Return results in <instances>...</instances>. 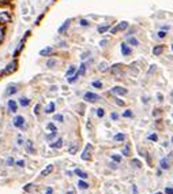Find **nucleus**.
I'll list each match as a JSON object with an SVG mask.
<instances>
[{"label": "nucleus", "instance_id": "1", "mask_svg": "<svg viewBox=\"0 0 173 194\" xmlns=\"http://www.w3.org/2000/svg\"><path fill=\"white\" fill-rule=\"evenodd\" d=\"M128 26H130V23H128V22H125V21H123V22H120L117 26L112 27V29H110V33H112V34H116V33L123 32V30L128 29Z\"/></svg>", "mask_w": 173, "mask_h": 194}, {"label": "nucleus", "instance_id": "2", "mask_svg": "<svg viewBox=\"0 0 173 194\" xmlns=\"http://www.w3.org/2000/svg\"><path fill=\"white\" fill-rule=\"evenodd\" d=\"M99 98H101V97H99L98 94L93 93V92H87V93H85V96H83V100L89 101V103H96V101H98Z\"/></svg>", "mask_w": 173, "mask_h": 194}, {"label": "nucleus", "instance_id": "3", "mask_svg": "<svg viewBox=\"0 0 173 194\" xmlns=\"http://www.w3.org/2000/svg\"><path fill=\"white\" fill-rule=\"evenodd\" d=\"M11 21V14L8 11H3L0 13V25H6Z\"/></svg>", "mask_w": 173, "mask_h": 194}, {"label": "nucleus", "instance_id": "4", "mask_svg": "<svg viewBox=\"0 0 173 194\" xmlns=\"http://www.w3.org/2000/svg\"><path fill=\"white\" fill-rule=\"evenodd\" d=\"M110 71H112L113 75H121L123 74V64H120V63H117V64H113L112 67H110Z\"/></svg>", "mask_w": 173, "mask_h": 194}, {"label": "nucleus", "instance_id": "5", "mask_svg": "<svg viewBox=\"0 0 173 194\" xmlns=\"http://www.w3.org/2000/svg\"><path fill=\"white\" fill-rule=\"evenodd\" d=\"M91 149H93V146H91V144H87L86 146H85V150L83 153H82V160H90V152H91Z\"/></svg>", "mask_w": 173, "mask_h": 194}, {"label": "nucleus", "instance_id": "6", "mask_svg": "<svg viewBox=\"0 0 173 194\" xmlns=\"http://www.w3.org/2000/svg\"><path fill=\"white\" fill-rule=\"evenodd\" d=\"M112 93L116 94V96H125L128 92H127V89H124L121 86H115V87H112Z\"/></svg>", "mask_w": 173, "mask_h": 194}, {"label": "nucleus", "instance_id": "7", "mask_svg": "<svg viewBox=\"0 0 173 194\" xmlns=\"http://www.w3.org/2000/svg\"><path fill=\"white\" fill-rule=\"evenodd\" d=\"M120 48H121V53H123V56H130V55L132 53L131 48H130V45L127 44V42H123L121 45H120Z\"/></svg>", "mask_w": 173, "mask_h": 194}, {"label": "nucleus", "instance_id": "8", "mask_svg": "<svg viewBox=\"0 0 173 194\" xmlns=\"http://www.w3.org/2000/svg\"><path fill=\"white\" fill-rule=\"evenodd\" d=\"M14 126L18 127V129H23V126H25V118L16 116L15 119H14Z\"/></svg>", "mask_w": 173, "mask_h": 194}, {"label": "nucleus", "instance_id": "9", "mask_svg": "<svg viewBox=\"0 0 173 194\" xmlns=\"http://www.w3.org/2000/svg\"><path fill=\"white\" fill-rule=\"evenodd\" d=\"M15 67H16V61H11L10 64H8V66H7V67L3 70V73H1V74H4V75H6V74H11V73H13L14 70H15ZM1 74H0V75H1Z\"/></svg>", "mask_w": 173, "mask_h": 194}, {"label": "nucleus", "instance_id": "10", "mask_svg": "<svg viewBox=\"0 0 173 194\" xmlns=\"http://www.w3.org/2000/svg\"><path fill=\"white\" fill-rule=\"evenodd\" d=\"M7 105H8V110H10L11 112H16V110H18V104H16L15 100H10Z\"/></svg>", "mask_w": 173, "mask_h": 194}, {"label": "nucleus", "instance_id": "11", "mask_svg": "<svg viewBox=\"0 0 173 194\" xmlns=\"http://www.w3.org/2000/svg\"><path fill=\"white\" fill-rule=\"evenodd\" d=\"M70 23H71V19H67V21H66V22L63 23V25H61L60 27H59V33H60V34L66 33V30H67V29H68V26H70Z\"/></svg>", "mask_w": 173, "mask_h": 194}, {"label": "nucleus", "instance_id": "12", "mask_svg": "<svg viewBox=\"0 0 173 194\" xmlns=\"http://www.w3.org/2000/svg\"><path fill=\"white\" fill-rule=\"evenodd\" d=\"M52 171H53V165H46V168H44V170H42V171H41V174H40V175H41L42 178H44V176H48V175L51 174Z\"/></svg>", "mask_w": 173, "mask_h": 194}, {"label": "nucleus", "instance_id": "13", "mask_svg": "<svg viewBox=\"0 0 173 194\" xmlns=\"http://www.w3.org/2000/svg\"><path fill=\"white\" fill-rule=\"evenodd\" d=\"M108 30H110V23H106V25H101V26H98V33H101V34L106 33Z\"/></svg>", "mask_w": 173, "mask_h": 194}, {"label": "nucleus", "instance_id": "14", "mask_svg": "<svg viewBox=\"0 0 173 194\" xmlns=\"http://www.w3.org/2000/svg\"><path fill=\"white\" fill-rule=\"evenodd\" d=\"M52 51H53V49H52L51 47H46V48H44V49L40 51V56H49L52 53Z\"/></svg>", "mask_w": 173, "mask_h": 194}, {"label": "nucleus", "instance_id": "15", "mask_svg": "<svg viewBox=\"0 0 173 194\" xmlns=\"http://www.w3.org/2000/svg\"><path fill=\"white\" fill-rule=\"evenodd\" d=\"M160 167H161L162 170H168V168H169V161H168V158H166V157L161 158V161H160Z\"/></svg>", "mask_w": 173, "mask_h": 194}, {"label": "nucleus", "instance_id": "16", "mask_svg": "<svg viewBox=\"0 0 173 194\" xmlns=\"http://www.w3.org/2000/svg\"><path fill=\"white\" fill-rule=\"evenodd\" d=\"M127 44H128V45H131V47H138L139 45V41L136 39H134V37H128V39H127Z\"/></svg>", "mask_w": 173, "mask_h": 194}, {"label": "nucleus", "instance_id": "17", "mask_svg": "<svg viewBox=\"0 0 173 194\" xmlns=\"http://www.w3.org/2000/svg\"><path fill=\"white\" fill-rule=\"evenodd\" d=\"M61 146H63V139L61 138H59L57 141H54L53 144H51V148H53V149H60Z\"/></svg>", "mask_w": 173, "mask_h": 194}, {"label": "nucleus", "instance_id": "18", "mask_svg": "<svg viewBox=\"0 0 173 194\" xmlns=\"http://www.w3.org/2000/svg\"><path fill=\"white\" fill-rule=\"evenodd\" d=\"M16 92H18V89H16L15 85H10V86H8V90L6 92V94L7 96H11V94H15Z\"/></svg>", "mask_w": 173, "mask_h": 194}, {"label": "nucleus", "instance_id": "19", "mask_svg": "<svg viewBox=\"0 0 173 194\" xmlns=\"http://www.w3.org/2000/svg\"><path fill=\"white\" fill-rule=\"evenodd\" d=\"M162 52H163V45H157L155 48L153 49V53H154L155 56H160L161 53H162Z\"/></svg>", "mask_w": 173, "mask_h": 194}, {"label": "nucleus", "instance_id": "20", "mask_svg": "<svg viewBox=\"0 0 173 194\" xmlns=\"http://www.w3.org/2000/svg\"><path fill=\"white\" fill-rule=\"evenodd\" d=\"M19 104L22 105V107H27V105L30 104V100L27 98V97H21V98H19Z\"/></svg>", "mask_w": 173, "mask_h": 194}, {"label": "nucleus", "instance_id": "21", "mask_svg": "<svg viewBox=\"0 0 173 194\" xmlns=\"http://www.w3.org/2000/svg\"><path fill=\"white\" fill-rule=\"evenodd\" d=\"M26 150L29 153H34V146H33L32 141H27V142H26Z\"/></svg>", "mask_w": 173, "mask_h": 194}, {"label": "nucleus", "instance_id": "22", "mask_svg": "<svg viewBox=\"0 0 173 194\" xmlns=\"http://www.w3.org/2000/svg\"><path fill=\"white\" fill-rule=\"evenodd\" d=\"M75 174H77L79 178H82V179H86L87 178V174H86V172H83L82 170H79V168L75 170Z\"/></svg>", "mask_w": 173, "mask_h": 194}, {"label": "nucleus", "instance_id": "23", "mask_svg": "<svg viewBox=\"0 0 173 194\" xmlns=\"http://www.w3.org/2000/svg\"><path fill=\"white\" fill-rule=\"evenodd\" d=\"M78 77H79V75H78V73H77V74H74V75H71V77H68L67 82H68V84H75V82L78 81Z\"/></svg>", "mask_w": 173, "mask_h": 194}, {"label": "nucleus", "instance_id": "24", "mask_svg": "<svg viewBox=\"0 0 173 194\" xmlns=\"http://www.w3.org/2000/svg\"><path fill=\"white\" fill-rule=\"evenodd\" d=\"M75 73H77V67H74V66H71V67L67 70L66 75H67V77H71V75H74Z\"/></svg>", "mask_w": 173, "mask_h": 194}, {"label": "nucleus", "instance_id": "25", "mask_svg": "<svg viewBox=\"0 0 173 194\" xmlns=\"http://www.w3.org/2000/svg\"><path fill=\"white\" fill-rule=\"evenodd\" d=\"M53 111H54V103H49L48 107L45 108V112H46V113H52Z\"/></svg>", "mask_w": 173, "mask_h": 194}, {"label": "nucleus", "instance_id": "26", "mask_svg": "<svg viewBox=\"0 0 173 194\" xmlns=\"http://www.w3.org/2000/svg\"><path fill=\"white\" fill-rule=\"evenodd\" d=\"M57 64V61L54 60V59H48V60H46V67H54V66Z\"/></svg>", "mask_w": 173, "mask_h": 194}, {"label": "nucleus", "instance_id": "27", "mask_svg": "<svg viewBox=\"0 0 173 194\" xmlns=\"http://www.w3.org/2000/svg\"><path fill=\"white\" fill-rule=\"evenodd\" d=\"M79 71H78V75H85V73H86V63H82V64L79 66Z\"/></svg>", "mask_w": 173, "mask_h": 194}, {"label": "nucleus", "instance_id": "28", "mask_svg": "<svg viewBox=\"0 0 173 194\" xmlns=\"http://www.w3.org/2000/svg\"><path fill=\"white\" fill-rule=\"evenodd\" d=\"M108 67H109L108 63H106V61H102V63L99 64V68H98V70H99L101 73H104V71H106V70H108Z\"/></svg>", "mask_w": 173, "mask_h": 194}, {"label": "nucleus", "instance_id": "29", "mask_svg": "<svg viewBox=\"0 0 173 194\" xmlns=\"http://www.w3.org/2000/svg\"><path fill=\"white\" fill-rule=\"evenodd\" d=\"M53 120L54 122H64V116H63V115H60V113H57V115H54L53 116Z\"/></svg>", "mask_w": 173, "mask_h": 194}, {"label": "nucleus", "instance_id": "30", "mask_svg": "<svg viewBox=\"0 0 173 194\" xmlns=\"http://www.w3.org/2000/svg\"><path fill=\"white\" fill-rule=\"evenodd\" d=\"M4 36H6V30H4V27H1V26H0V44L3 42Z\"/></svg>", "mask_w": 173, "mask_h": 194}, {"label": "nucleus", "instance_id": "31", "mask_svg": "<svg viewBox=\"0 0 173 194\" xmlns=\"http://www.w3.org/2000/svg\"><path fill=\"white\" fill-rule=\"evenodd\" d=\"M115 139H116V141H124V139H125V134H123V133L116 134V136H115Z\"/></svg>", "mask_w": 173, "mask_h": 194}, {"label": "nucleus", "instance_id": "32", "mask_svg": "<svg viewBox=\"0 0 173 194\" xmlns=\"http://www.w3.org/2000/svg\"><path fill=\"white\" fill-rule=\"evenodd\" d=\"M78 186H79L80 189H83V190H86V189H89V184H87L86 182H83V181H79V183H78Z\"/></svg>", "mask_w": 173, "mask_h": 194}, {"label": "nucleus", "instance_id": "33", "mask_svg": "<svg viewBox=\"0 0 173 194\" xmlns=\"http://www.w3.org/2000/svg\"><path fill=\"white\" fill-rule=\"evenodd\" d=\"M21 10H22V14H23V15H27V14H29V8H27V6H26L25 3L22 4V7H21Z\"/></svg>", "mask_w": 173, "mask_h": 194}, {"label": "nucleus", "instance_id": "34", "mask_svg": "<svg viewBox=\"0 0 173 194\" xmlns=\"http://www.w3.org/2000/svg\"><path fill=\"white\" fill-rule=\"evenodd\" d=\"M68 152L71 153V155H75V153L78 152V145H74V146H70V149H68Z\"/></svg>", "mask_w": 173, "mask_h": 194}, {"label": "nucleus", "instance_id": "35", "mask_svg": "<svg viewBox=\"0 0 173 194\" xmlns=\"http://www.w3.org/2000/svg\"><path fill=\"white\" fill-rule=\"evenodd\" d=\"M91 86L93 87H96V89H101L102 87V84L99 81H93V84H91Z\"/></svg>", "mask_w": 173, "mask_h": 194}, {"label": "nucleus", "instance_id": "36", "mask_svg": "<svg viewBox=\"0 0 173 194\" xmlns=\"http://www.w3.org/2000/svg\"><path fill=\"white\" fill-rule=\"evenodd\" d=\"M112 160L113 161H116V163H120L121 161V156L120 155H112Z\"/></svg>", "mask_w": 173, "mask_h": 194}, {"label": "nucleus", "instance_id": "37", "mask_svg": "<svg viewBox=\"0 0 173 194\" xmlns=\"http://www.w3.org/2000/svg\"><path fill=\"white\" fill-rule=\"evenodd\" d=\"M123 155H124V156H130V155H131V149H130V146H125V148L123 149Z\"/></svg>", "mask_w": 173, "mask_h": 194}, {"label": "nucleus", "instance_id": "38", "mask_svg": "<svg viewBox=\"0 0 173 194\" xmlns=\"http://www.w3.org/2000/svg\"><path fill=\"white\" fill-rule=\"evenodd\" d=\"M104 115H105V111H104L102 108H98V110H97V116H98V118H104Z\"/></svg>", "mask_w": 173, "mask_h": 194}, {"label": "nucleus", "instance_id": "39", "mask_svg": "<svg viewBox=\"0 0 173 194\" xmlns=\"http://www.w3.org/2000/svg\"><path fill=\"white\" fill-rule=\"evenodd\" d=\"M46 129L52 130V131H57V129H56V126H54L53 123H48V124H46Z\"/></svg>", "mask_w": 173, "mask_h": 194}, {"label": "nucleus", "instance_id": "40", "mask_svg": "<svg viewBox=\"0 0 173 194\" xmlns=\"http://www.w3.org/2000/svg\"><path fill=\"white\" fill-rule=\"evenodd\" d=\"M123 116H124V118H132V112L130 110H127V111H124Z\"/></svg>", "mask_w": 173, "mask_h": 194}, {"label": "nucleus", "instance_id": "41", "mask_svg": "<svg viewBox=\"0 0 173 194\" xmlns=\"http://www.w3.org/2000/svg\"><path fill=\"white\" fill-rule=\"evenodd\" d=\"M89 56H90V52H89V51H86V52H83V53L80 55V59H82V60H85V59H87Z\"/></svg>", "mask_w": 173, "mask_h": 194}, {"label": "nucleus", "instance_id": "42", "mask_svg": "<svg viewBox=\"0 0 173 194\" xmlns=\"http://www.w3.org/2000/svg\"><path fill=\"white\" fill-rule=\"evenodd\" d=\"M56 136H57V131H52V134H48V136H46V139H53Z\"/></svg>", "mask_w": 173, "mask_h": 194}, {"label": "nucleus", "instance_id": "43", "mask_svg": "<svg viewBox=\"0 0 173 194\" xmlns=\"http://www.w3.org/2000/svg\"><path fill=\"white\" fill-rule=\"evenodd\" d=\"M115 103L117 104L119 107H124V105H125V103H124V101H121V100H120V98H116V100H115Z\"/></svg>", "mask_w": 173, "mask_h": 194}, {"label": "nucleus", "instance_id": "44", "mask_svg": "<svg viewBox=\"0 0 173 194\" xmlns=\"http://www.w3.org/2000/svg\"><path fill=\"white\" fill-rule=\"evenodd\" d=\"M16 142H18V145H23V142H25V141H23V137L21 136H18V138H16Z\"/></svg>", "mask_w": 173, "mask_h": 194}, {"label": "nucleus", "instance_id": "45", "mask_svg": "<svg viewBox=\"0 0 173 194\" xmlns=\"http://www.w3.org/2000/svg\"><path fill=\"white\" fill-rule=\"evenodd\" d=\"M14 163H15V161H14V158L13 157H8V158H7V161H6V164L10 167V165H13Z\"/></svg>", "mask_w": 173, "mask_h": 194}, {"label": "nucleus", "instance_id": "46", "mask_svg": "<svg viewBox=\"0 0 173 194\" xmlns=\"http://www.w3.org/2000/svg\"><path fill=\"white\" fill-rule=\"evenodd\" d=\"M158 37H160V39H165V37H166V32H163V30L158 32Z\"/></svg>", "mask_w": 173, "mask_h": 194}, {"label": "nucleus", "instance_id": "47", "mask_svg": "<svg viewBox=\"0 0 173 194\" xmlns=\"http://www.w3.org/2000/svg\"><path fill=\"white\" fill-rule=\"evenodd\" d=\"M132 164H134V167H141V161H139V160H136V158H134V160H132Z\"/></svg>", "mask_w": 173, "mask_h": 194}, {"label": "nucleus", "instance_id": "48", "mask_svg": "<svg viewBox=\"0 0 173 194\" xmlns=\"http://www.w3.org/2000/svg\"><path fill=\"white\" fill-rule=\"evenodd\" d=\"M110 119H112V120H117V119H119V115H117L116 112H112V113H110Z\"/></svg>", "mask_w": 173, "mask_h": 194}, {"label": "nucleus", "instance_id": "49", "mask_svg": "<svg viewBox=\"0 0 173 194\" xmlns=\"http://www.w3.org/2000/svg\"><path fill=\"white\" fill-rule=\"evenodd\" d=\"M149 139H150V141H157L158 139L157 134H151V136H149Z\"/></svg>", "mask_w": 173, "mask_h": 194}, {"label": "nucleus", "instance_id": "50", "mask_svg": "<svg viewBox=\"0 0 173 194\" xmlns=\"http://www.w3.org/2000/svg\"><path fill=\"white\" fill-rule=\"evenodd\" d=\"M80 26H85V27H87V26H89V22H87L86 19H80Z\"/></svg>", "mask_w": 173, "mask_h": 194}, {"label": "nucleus", "instance_id": "51", "mask_svg": "<svg viewBox=\"0 0 173 194\" xmlns=\"http://www.w3.org/2000/svg\"><path fill=\"white\" fill-rule=\"evenodd\" d=\"M40 108H41V107H40V104H37V105L34 107V113H35V115H38V113H40Z\"/></svg>", "mask_w": 173, "mask_h": 194}, {"label": "nucleus", "instance_id": "52", "mask_svg": "<svg viewBox=\"0 0 173 194\" xmlns=\"http://www.w3.org/2000/svg\"><path fill=\"white\" fill-rule=\"evenodd\" d=\"M16 165H18V167H25V161L19 160V161H16Z\"/></svg>", "mask_w": 173, "mask_h": 194}, {"label": "nucleus", "instance_id": "53", "mask_svg": "<svg viewBox=\"0 0 173 194\" xmlns=\"http://www.w3.org/2000/svg\"><path fill=\"white\" fill-rule=\"evenodd\" d=\"M165 193L166 194H173V189L172 187H166L165 189Z\"/></svg>", "mask_w": 173, "mask_h": 194}, {"label": "nucleus", "instance_id": "54", "mask_svg": "<svg viewBox=\"0 0 173 194\" xmlns=\"http://www.w3.org/2000/svg\"><path fill=\"white\" fill-rule=\"evenodd\" d=\"M32 187H33V184H26V186H25V191H30V190H32Z\"/></svg>", "mask_w": 173, "mask_h": 194}, {"label": "nucleus", "instance_id": "55", "mask_svg": "<svg viewBox=\"0 0 173 194\" xmlns=\"http://www.w3.org/2000/svg\"><path fill=\"white\" fill-rule=\"evenodd\" d=\"M157 98H158V101H162L163 100V96L161 93H157Z\"/></svg>", "mask_w": 173, "mask_h": 194}, {"label": "nucleus", "instance_id": "56", "mask_svg": "<svg viewBox=\"0 0 173 194\" xmlns=\"http://www.w3.org/2000/svg\"><path fill=\"white\" fill-rule=\"evenodd\" d=\"M57 90V86H56V85H52L51 86V92H56Z\"/></svg>", "mask_w": 173, "mask_h": 194}, {"label": "nucleus", "instance_id": "57", "mask_svg": "<svg viewBox=\"0 0 173 194\" xmlns=\"http://www.w3.org/2000/svg\"><path fill=\"white\" fill-rule=\"evenodd\" d=\"M155 71V66H151V68L149 70V74H151V73H154Z\"/></svg>", "mask_w": 173, "mask_h": 194}, {"label": "nucleus", "instance_id": "58", "mask_svg": "<svg viewBox=\"0 0 173 194\" xmlns=\"http://www.w3.org/2000/svg\"><path fill=\"white\" fill-rule=\"evenodd\" d=\"M52 193H53L52 187H48V189H46V193H45V194H52Z\"/></svg>", "mask_w": 173, "mask_h": 194}, {"label": "nucleus", "instance_id": "59", "mask_svg": "<svg viewBox=\"0 0 173 194\" xmlns=\"http://www.w3.org/2000/svg\"><path fill=\"white\" fill-rule=\"evenodd\" d=\"M8 1H10V0H0V6H1V4H7Z\"/></svg>", "mask_w": 173, "mask_h": 194}, {"label": "nucleus", "instance_id": "60", "mask_svg": "<svg viewBox=\"0 0 173 194\" xmlns=\"http://www.w3.org/2000/svg\"><path fill=\"white\" fill-rule=\"evenodd\" d=\"M99 44H101V47H105L106 45V40H102V41L99 42Z\"/></svg>", "mask_w": 173, "mask_h": 194}, {"label": "nucleus", "instance_id": "61", "mask_svg": "<svg viewBox=\"0 0 173 194\" xmlns=\"http://www.w3.org/2000/svg\"><path fill=\"white\" fill-rule=\"evenodd\" d=\"M155 194H162V193H161V191H160V193H155Z\"/></svg>", "mask_w": 173, "mask_h": 194}, {"label": "nucleus", "instance_id": "62", "mask_svg": "<svg viewBox=\"0 0 173 194\" xmlns=\"http://www.w3.org/2000/svg\"><path fill=\"white\" fill-rule=\"evenodd\" d=\"M170 94H172V97H173V92H172V93H170Z\"/></svg>", "mask_w": 173, "mask_h": 194}, {"label": "nucleus", "instance_id": "63", "mask_svg": "<svg viewBox=\"0 0 173 194\" xmlns=\"http://www.w3.org/2000/svg\"><path fill=\"white\" fill-rule=\"evenodd\" d=\"M172 142H173V137H172Z\"/></svg>", "mask_w": 173, "mask_h": 194}, {"label": "nucleus", "instance_id": "64", "mask_svg": "<svg viewBox=\"0 0 173 194\" xmlns=\"http://www.w3.org/2000/svg\"><path fill=\"white\" fill-rule=\"evenodd\" d=\"M172 51H173V45H172Z\"/></svg>", "mask_w": 173, "mask_h": 194}]
</instances>
